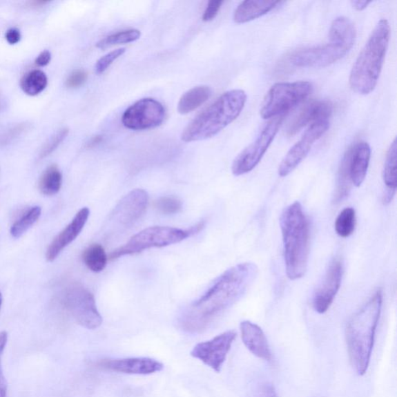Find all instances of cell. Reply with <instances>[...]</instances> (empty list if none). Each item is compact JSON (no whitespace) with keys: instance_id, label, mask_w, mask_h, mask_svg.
<instances>
[{"instance_id":"obj_1","label":"cell","mask_w":397,"mask_h":397,"mask_svg":"<svg viewBox=\"0 0 397 397\" xmlns=\"http://www.w3.org/2000/svg\"><path fill=\"white\" fill-rule=\"evenodd\" d=\"M258 268L254 263L237 264L218 277L203 296L182 314V329L191 333L205 331L246 292L254 281Z\"/></svg>"},{"instance_id":"obj_2","label":"cell","mask_w":397,"mask_h":397,"mask_svg":"<svg viewBox=\"0 0 397 397\" xmlns=\"http://www.w3.org/2000/svg\"><path fill=\"white\" fill-rule=\"evenodd\" d=\"M382 304L383 293L378 291L353 315L346 327L350 362L358 376L365 375L369 368Z\"/></svg>"},{"instance_id":"obj_3","label":"cell","mask_w":397,"mask_h":397,"mask_svg":"<svg viewBox=\"0 0 397 397\" xmlns=\"http://www.w3.org/2000/svg\"><path fill=\"white\" fill-rule=\"evenodd\" d=\"M390 34L389 21L382 19L371 31L352 66L349 86L353 91L368 95L376 89L385 61Z\"/></svg>"},{"instance_id":"obj_4","label":"cell","mask_w":397,"mask_h":397,"mask_svg":"<svg viewBox=\"0 0 397 397\" xmlns=\"http://www.w3.org/2000/svg\"><path fill=\"white\" fill-rule=\"evenodd\" d=\"M280 225L286 272L289 280L304 275L310 253V224L299 202L289 205L282 213Z\"/></svg>"},{"instance_id":"obj_5","label":"cell","mask_w":397,"mask_h":397,"mask_svg":"<svg viewBox=\"0 0 397 397\" xmlns=\"http://www.w3.org/2000/svg\"><path fill=\"white\" fill-rule=\"evenodd\" d=\"M246 101L247 94L242 90L223 93L187 126L182 140L199 142L217 135L241 115Z\"/></svg>"},{"instance_id":"obj_6","label":"cell","mask_w":397,"mask_h":397,"mask_svg":"<svg viewBox=\"0 0 397 397\" xmlns=\"http://www.w3.org/2000/svg\"><path fill=\"white\" fill-rule=\"evenodd\" d=\"M356 39L354 23L348 17H338L331 24L327 45L300 50L293 55L291 61L297 67L331 66L349 52L355 45Z\"/></svg>"},{"instance_id":"obj_7","label":"cell","mask_w":397,"mask_h":397,"mask_svg":"<svg viewBox=\"0 0 397 397\" xmlns=\"http://www.w3.org/2000/svg\"><path fill=\"white\" fill-rule=\"evenodd\" d=\"M313 86L311 81L277 83L270 88L260 109L263 119L284 116L311 95Z\"/></svg>"},{"instance_id":"obj_8","label":"cell","mask_w":397,"mask_h":397,"mask_svg":"<svg viewBox=\"0 0 397 397\" xmlns=\"http://www.w3.org/2000/svg\"><path fill=\"white\" fill-rule=\"evenodd\" d=\"M191 234L188 230L171 228V226H150L130 238L122 247L113 251L111 260L124 255L139 253L144 250L162 248L184 241Z\"/></svg>"},{"instance_id":"obj_9","label":"cell","mask_w":397,"mask_h":397,"mask_svg":"<svg viewBox=\"0 0 397 397\" xmlns=\"http://www.w3.org/2000/svg\"><path fill=\"white\" fill-rule=\"evenodd\" d=\"M62 304L77 323L85 329H97L103 323L95 298L84 286H69L63 294Z\"/></svg>"},{"instance_id":"obj_10","label":"cell","mask_w":397,"mask_h":397,"mask_svg":"<svg viewBox=\"0 0 397 397\" xmlns=\"http://www.w3.org/2000/svg\"><path fill=\"white\" fill-rule=\"evenodd\" d=\"M284 116L274 117L264 126L256 139L245 148L233 162L231 171L235 176L250 173L260 164L278 133Z\"/></svg>"},{"instance_id":"obj_11","label":"cell","mask_w":397,"mask_h":397,"mask_svg":"<svg viewBox=\"0 0 397 397\" xmlns=\"http://www.w3.org/2000/svg\"><path fill=\"white\" fill-rule=\"evenodd\" d=\"M166 110L159 101L144 98L126 110L122 123L126 128L134 130L153 129L159 127L165 119Z\"/></svg>"},{"instance_id":"obj_12","label":"cell","mask_w":397,"mask_h":397,"mask_svg":"<svg viewBox=\"0 0 397 397\" xmlns=\"http://www.w3.org/2000/svg\"><path fill=\"white\" fill-rule=\"evenodd\" d=\"M330 127L329 119L315 122L302 135L300 140L289 150L283 157L278 169L281 177H286L297 168L310 153L315 142L322 137Z\"/></svg>"},{"instance_id":"obj_13","label":"cell","mask_w":397,"mask_h":397,"mask_svg":"<svg viewBox=\"0 0 397 397\" xmlns=\"http://www.w3.org/2000/svg\"><path fill=\"white\" fill-rule=\"evenodd\" d=\"M236 337L235 331H225L210 341L197 344L191 354L216 373H220Z\"/></svg>"},{"instance_id":"obj_14","label":"cell","mask_w":397,"mask_h":397,"mask_svg":"<svg viewBox=\"0 0 397 397\" xmlns=\"http://www.w3.org/2000/svg\"><path fill=\"white\" fill-rule=\"evenodd\" d=\"M342 275V262L339 258H335L327 270L323 282L314 294L313 306L318 313H325L329 310L341 287Z\"/></svg>"},{"instance_id":"obj_15","label":"cell","mask_w":397,"mask_h":397,"mask_svg":"<svg viewBox=\"0 0 397 397\" xmlns=\"http://www.w3.org/2000/svg\"><path fill=\"white\" fill-rule=\"evenodd\" d=\"M148 193L142 188L130 191L126 195L115 207L113 217L124 226H130L139 220L146 211Z\"/></svg>"},{"instance_id":"obj_16","label":"cell","mask_w":397,"mask_h":397,"mask_svg":"<svg viewBox=\"0 0 397 397\" xmlns=\"http://www.w3.org/2000/svg\"><path fill=\"white\" fill-rule=\"evenodd\" d=\"M101 369L130 375H151L161 371L164 365L147 357L106 358L98 362Z\"/></svg>"},{"instance_id":"obj_17","label":"cell","mask_w":397,"mask_h":397,"mask_svg":"<svg viewBox=\"0 0 397 397\" xmlns=\"http://www.w3.org/2000/svg\"><path fill=\"white\" fill-rule=\"evenodd\" d=\"M90 214L89 208L84 207L77 213L72 222L58 236L55 238L46 252V260L48 262L55 261L61 252L77 238L81 231L84 230Z\"/></svg>"},{"instance_id":"obj_18","label":"cell","mask_w":397,"mask_h":397,"mask_svg":"<svg viewBox=\"0 0 397 397\" xmlns=\"http://www.w3.org/2000/svg\"><path fill=\"white\" fill-rule=\"evenodd\" d=\"M333 112V105L329 100H314L302 109L289 125L287 135L293 137L308 124L329 119Z\"/></svg>"},{"instance_id":"obj_19","label":"cell","mask_w":397,"mask_h":397,"mask_svg":"<svg viewBox=\"0 0 397 397\" xmlns=\"http://www.w3.org/2000/svg\"><path fill=\"white\" fill-rule=\"evenodd\" d=\"M240 329L243 343L252 354L263 360H272L267 338L260 326L244 320L241 323Z\"/></svg>"},{"instance_id":"obj_20","label":"cell","mask_w":397,"mask_h":397,"mask_svg":"<svg viewBox=\"0 0 397 397\" xmlns=\"http://www.w3.org/2000/svg\"><path fill=\"white\" fill-rule=\"evenodd\" d=\"M371 157V148L365 142L351 147L350 175L352 184L359 187L367 177Z\"/></svg>"},{"instance_id":"obj_21","label":"cell","mask_w":397,"mask_h":397,"mask_svg":"<svg viewBox=\"0 0 397 397\" xmlns=\"http://www.w3.org/2000/svg\"><path fill=\"white\" fill-rule=\"evenodd\" d=\"M280 1L273 0H246L239 5L235 11L234 21L237 23H244L266 15L272 11Z\"/></svg>"},{"instance_id":"obj_22","label":"cell","mask_w":397,"mask_h":397,"mask_svg":"<svg viewBox=\"0 0 397 397\" xmlns=\"http://www.w3.org/2000/svg\"><path fill=\"white\" fill-rule=\"evenodd\" d=\"M211 95L212 90L209 86L194 87L181 97L178 104V112L182 115H188L205 104Z\"/></svg>"},{"instance_id":"obj_23","label":"cell","mask_w":397,"mask_h":397,"mask_svg":"<svg viewBox=\"0 0 397 397\" xmlns=\"http://www.w3.org/2000/svg\"><path fill=\"white\" fill-rule=\"evenodd\" d=\"M350 156L351 147L346 151L339 167L336 192L333 200L335 204L341 203L347 198L351 191L352 182L350 175Z\"/></svg>"},{"instance_id":"obj_24","label":"cell","mask_w":397,"mask_h":397,"mask_svg":"<svg viewBox=\"0 0 397 397\" xmlns=\"http://www.w3.org/2000/svg\"><path fill=\"white\" fill-rule=\"evenodd\" d=\"M83 261L86 267L94 273H100L106 267L108 257L102 245L93 244L83 253Z\"/></svg>"},{"instance_id":"obj_25","label":"cell","mask_w":397,"mask_h":397,"mask_svg":"<svg viewBox=\"0 0 397 397\" xmlns=\"http://www.w3.org/2000/svg\"><path fill=\"white\" fill-rule=\"evenodd\" d=\"M62 185V175L56 166H50L43 173L39 180V190L46 196L58 193Z\"/></svg>"},{"instance_id":"obj_26","label":"cell","mask_w":397,"mask_h":397,"mask_svg":"<svg viewBox=\"0 0 397 397\" xmlns=\"http://www.w3.org/2000/svg\"><path fill=\"white\" fill-rule=\"evenodd\" d=\"M396 139L390 144L387 151L385 164L383 168V181L387 187V191L396 193Z\"/></svg>"},{"instance_id":"obj_27","label":"cell","mask_w":397,"mask_h":397,"mask_svg":"<svg viewBox=\"0 0 397 397\" xmlns=\"http://www.w3.org/2000/svg\"><path fill=\"white\" fill-rule=\"evenodd\" d=\"M48 85L46 75L41 70L29 72L22 78L21 87L29 96H36L46 89Z\"/></svg>"},{"instance_id":"obj_28","label":"cell","mask_w":397,"mask_h":397,"mask_svg":"<svg viewBox=\"0 0 397 397\" xmlns=\"http://www.w3.org/2000/svg\"><path fill=\"white\" fill-rule=\"evenodd\" d=\"M41 214V208L39 206L31 207L26 213L19 218L10 229L12 237H21L31 226L39 220Z\"/></svg>"},{"instance_id":"obj_29","label":"cell","mask_w":397,"mask_h":397,"mask_svg":"<svg viewBox=\"0 0 397 397\" xmlns=\"http://www.w3.org/2000/svg\"><path fill=\"white\" fill-rule=\"evenodd\" d=\"M356 224V211L353 208L347 207L339 213L336 220L335 229L340 237L348 238L354 232Z\"/></svg>"},{"instance_id":"obj_30","label":"cell","mask_w":397,"mask_h":397,"mask_svg":"<svg viewBox=\"0 0 397 397\" xmlns=\"http://www.w3.org/2000/svg\"><path fill=\"white\" fill-rule=\"evenodd\" d=\"M141 35V31L136 29L124 30L99 41L97 43V47L100 49H106L112 46L122 45V43L134 42L139 39Z\"/></svg>"},{"instance_id":"obj_31","label":"cell","mask_w":397,"mask_h":397,"mask_svg":"<svg viewBox=\"0 0 397 397\" xmlns=\"http://www.w3.org/2000/svg\"><path fill=\"white\" fill-rule=\"evenodd\" d=\"M157 210L166 215L178 213L182 208V201L174 197H162L155 202Z\"/></svg>"},{"instance_id":"obj_32","label":"cell","mask_w":397,"mask_h":397,"mask_svg":"<svg viewBox=\"0 0 397 397\" xmlns=\"http://www.w3.org/2000/svg\"><path fill=\"white\" fill-rule=\"evenodd\" d=\"M68 132V129L63 128L50 137L41 151V159H45V157L52 154L53 151L58 148L60 144L66 139Z\"/></svg>"},{"instance_id":"obj_33","label":"cell","mask_w":397,"mask_h":397,"mask_svg":"<svg viewBox=\"0 0 397 397\" xmlns=\"http://www.w3.org/2000/svg\"><path fill=\"white\" fill-rule=\"evenodd\" d=\"M125 52L126 49L124 48H118L103 56L102 58H100L96 63V73L100 75L106 72L113 64V61L123 55Z\"/></svg>"},{"instance_id":"obj_34","label":"cell","mask_w":397,"mask_h":397,"mask_svg":"<svg viewBox=\"0 0 397 397\" xmlns=\"http://www.w3.org/2000/svg\"><path fill=\"white\" fill-rule=\"evenodd\" d=\"M8 332H0V397H6V382L3 375L2 367V357L6 344H8Z\"/></svg>"},{"instance_id":"obj_35","label":"cell","mask_w":397,"mask_h":397,"mask_svg":"<svg viewBox=\"0 0 397 397\" xmlns=\"http://www.w3.org/2000/svg\"><path fill=\"white\" fill-rule=\"evenodd\" d=\"M87 78L88 75L86 72L81 70V69H78V70L72 72L70 75H69L66 81V86L71 88V89L78 88L86 83Z\"/></svg>"},{"instance_id":"obj_36","label":"cell","mask_w":397,"mask_h":397,"mask_svg":"<svg viewBox=\"0 0 397 397\" xmlns=\"http://www.w3.org/2000/svg\"><path fill=\"white\" fill-rule=\"evenodd\" d=\"M26 124H19L14 128L6 130L0 135V146L8 144L12 140H14L18 135H20L24 130H26Z\"/></svg>"},{"instance_id":"obj_37","label":"cell","mask_w":397,"mask_h":397,"mask_svg":"<svg viewBox=\"0 0 397 397\" xmlns=\"http://www.w3.org/2000/svg\"><path fill=\"white\" fill-rule=\"evenodd\" d=\"M223 3L224 1H219V0H213V1H210L204 11L203 21L205 22L213 21L218 14V12L220 10V8H222Z\"/></svg>"},{"instance_id":"obj_38","label":"cell","mask_w":397,"mask_h":397,"mask_svg":"<svg viewBox=\"0 0 397 397\" xmlns=\"http://www.w3.org/2000/svg\"><path fill=\"white\" fill-rule=\"evenodd\" d=\"M21 33L17 29H10L6 33V39L10 45H15L21 40Z\"/></svg>"},{"instance_id":"obj_39","label":"cell","mask_w":397,"mask_h":397,"mask_svg":"<svg viewBox=\"0 0 397 397\" xmlns=\"http://www.w3.org/2000/svg\"><path fill=\"white\" fill-rule=\"evenodd\" d=\"M52 59V55H50L48 50H43L35 60V64L37 66L43 67L49 64V62Z\"/></svg>"},{"instance_id":"obj_40","label":"cell","mask_w":397,"mask_h":397,"mask_svg":"<svg viewBox=\"0 0 397 397\" xmlns=\"http://www.w3.org/2000/svg\"><path fill=\"white\" fill-rule=\"evenodd\" d=\"M371 3V1H368V0H353L351 2L352 8L357 11H362Z\"/></svg>"},{"instance_id":"obj_41","label":"cell","mask_w":397,"mask_h":397,"mask_svg":"<svg viewBox=\"0 0 397 397\" xmlns=\"http://www.w3.org/2000/svg\"><path fill=\"white\" fill-rule=\"evenodd\" d=\"M104 139V137L101 135L95 136L92 138V139L88 142L87 147L88 148H93L97 146Z\"/></svg>"},{"instance_id":"obj_42","label":"cell","mask_w":397,"mask_h":397,"mask_svg":"<svg viewBox=\"0 0 397 397\" xmlns=\"http://www.w3.org/2000/svg\"><path fill=\"white\" fill-rule=\"evenodd\" d=\"M264 391L266 392H264L263 397H276L273 388H267L266 390H264Z\"/></svg>"},{"instance_id":"obj_43","label":"cell","mask_w":397,"mask_h":397,"mask_svg":"<svg viewBox=\"0 0 397 397\" xmlns=\"http://www.w3.org/2000/svg\"><path fill=\"white\" fill-rule=\"evenodd\" d=\"M30 5H32L34 6H42L43 5H45L46 3H48V2H43V1H35V2H31L30 3Z\"/></svg>"},{"instance_id":"obj_44","label":"cell","mask_w":397,"mask_h":397,"mask_svg":"<svg viewBox=\"0 0 397 397\" xmlns=\"http://www.w3.org/2000/svg\"><path fill=\"white\" fill-rule=\"evenodd\" d=\"M3 304V297L1 293H0V308H1Z\"/></svg>"}]
</instances>
